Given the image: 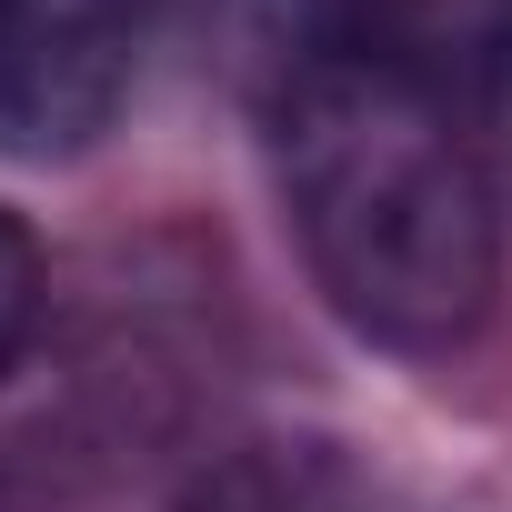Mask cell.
Wrapping results in <instances>:
<instances>
[{"instance_id":"1","label":"cell","mask_w":512,"mask_h":512,"mask_svg":"<svg viewBox=\"0 0 512 512\" xmlns=\"http://www.w3.org/2000/svg\"><path fill=\"white\" fill-rule=\"evenodd\" d=\"M322 302L412 362L482 342L502 302V201L462 81L412 31H362L251 101Z\"/></svg>"},{"instance_id":"2","label":"cell","mask_w":512,"mask_h":512,"mask_svg":"<svg viewBox=\"0 0 512 512\" xmlns=\"http://www.w3.org/2000/svg\"><path fill=\"white\" fill-rule=\"evenodd\" d=\"M171 0H0V161H81L141 91Z\"/></svg>"},{"instance_id":"3","label":"cell","mask_w":512,"mask_h":512,"mask_svg":"<svg viewBox=\"0 0 512 512\" xmlns=\"http://www.w3.org/2000/svg\"><path fill=\"white\" fill-rule=\"evenodd\" d=\"M31 322H41V251H31V231L11 211H0V372L21 362Z\"/></svg>"}]
</instances>
